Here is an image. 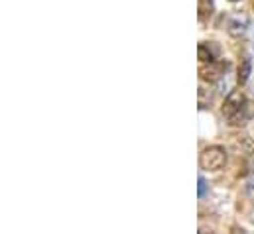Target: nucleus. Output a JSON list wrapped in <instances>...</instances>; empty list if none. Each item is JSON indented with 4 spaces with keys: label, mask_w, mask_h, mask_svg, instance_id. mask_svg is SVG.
Returning a JSON list of instances; mask_svg holds the SVG:
<instances>
[{
    "label": "nucleus",
    "mask_w": 254,
    "mask_h": 234,
    "mask_svg": "<svg viewBox=\"0 0 254 234\" xmlns=\"http://www.w3.org/2000/svg\"><path fill=\"white\" fill-rule=\"evenodd\" d=\"M225 164H227V152L221 146H209V148H205L203 154H201V158H199V166L205 172H219V170L225 168Z\"/></svg>",
    "instance_id": "nucleus-1"
},
{
    "label": "nucleus",
    "mask_w": 254,
    "mask_h": 234,
    "mask_svg": "<svg viewBox=\"0 0 254 234\" xmlns=\"http://www.w3.org/2000/svg\"><path fill=\"white\" fill-rule=\"evenodd\" d=\"M229 69V61H211V63H203L199 69V77L205 83H215L219 81Z\"/></svg>",
    "instance_id": "nucleus-2"
},
{
    "label": "nucleus",
    "mask_w": 254,
    "mask_h": 234,
    "mask_svg": "<svg viewBox=\"0 0 254 234\" xmlns=\"http://www.w3.org/2000/svg\"><path fill=\"white\" fill-rule=\"evenodd\" d=\"M245 103H247V97H245V93L243 91H233V93H229V97L225 99V105H223V115L227 118H231L233 115H237L243 107H245Z\"/></svg>",
    "instance_id": "nucleus-3"
},
{
    "label": "nucleus",
    "mask_w": 254,
    "mask_h": 234,
    "mask_svg": "<svg viewBox=\"0 0 254 234\" xmlns=\"http://www.w3.org/2000/svg\"><path fill=\"white\" fill-rule=\"evenodd\" d=\"M253 117H254V105L247 101L245 107H243L237 115H233V117L229 118V124H231V126H245Z\"/></svg>",
    "instance_id": "nucleus-4"
},
{
    "label": "nucleus",
    "mask_w": 254,
    "mask_h": 234,
    "mask_svg": "<svg viewBox=\"0 0 254 234\" xmlns=\"http://www.w3.org/2000/svg\"><path fill=\"white\" fill-rule=\"evenodd\" d=\"M247 28H249V20H247V16H233L231 20H229V26H227V30H229V34L233 36V38H241L245 32H247Z\"/></svg>",
    "instance_id": "nucleus-5"
},
{
    "label": "nucleus",
    "mask_w": 254,
    "mask_h": 234,
    "mask_svg": "<svg viewBox=\"0 0 254 234\" xmlns=\"http://www.w3.org/2000/svg\"><path fill=\"white\" fill-rule=\"evenodd\" d=\"M197 56H199V61L201 63H211V61H215L217 59V52H215V48L211 46V44H199V50H197Z\"/></svg>",
    "instance_id": "nucleus-6"
},
{
    "label": "nucleus",
    "mask_w": 254,
    "mask_h": 234,
    "mask_svg": "<svg viewBox=\"0 0 254 234\" xmlns=\"http://www.w3.org/2000/svg\"><path fill=\"white\" fill-rule=\"evenodd\" d=\"M197 10H199V22L205 24L213 14V0H199Z\"/></svg>",
    "instance_id": "nucleus-7"
},
{
    "label": "nucleus",
    "mask_w": 254,
    "mask_h": 234,
    "mask_svg": "<svg viewBox=\"0 0 254 234\" xmlns=\"http://www.w3.org/2000/svg\"><path fill=\"white\" fill-rule=\"evenodd\" d=\"M251 69H253V65H251V59H243V63H241V67H239V75H237V81H239V85H245L247 81H249V77H251Z\"/></svg>",
    "instance_id": "nucleus-8"
},
{
    "label": "nucleus",
    "mask_w": 254,
    "mask_h": 234,
    "mask_svg": "<svg viewBox=\"0 0 254 234\" xmlns=\"http://www.w3.org/2000/svg\"><path fill=\"white\" fill-rule=\"evenodd\" d=\"M247 195L254 197V170L251 172V177L247 179Z\"/></svg>",
    "instance_id": "nucleus-9"
},
{
    "label": "nucleus",
    "mask_w": 254,
    "mask_h": 234,
    "mask_svg": "<svg viewBox=\"0 0 254 234\" xmlns=\"http://www.w3.org/2000/svg\"><path fill=\"white\" fill-rule=\"evenodd\" d=\"M205 191H207V183L203 177H199V197H205Z\"/></svg>",
    "instance_id": "nucleus-10"
},
{
    "label": "nucleus",
    "mask_w": 254,
    "mask_h": 234,
    "mask_svg": "<svg viewBox=\"0 0 254 234\" xmlns=\"http://www.w3.org/2000/svg\"><path fill=\"white\" fill-rule=\"evenodd\" d=\"M231 2H241V0H231Z\"/></svg>",
    "instance_id": "nucleus-11"
},
{
    "label": "nucleus",
    "mask_w": 254,
    "mask_h": 234,
    "mask_svg": "<svg viewBox=\"0 0 254 234\" xmlns=\"http://www.w3.org/2000/svg\"><path fill=\"white\" fill-rule=\"evenodd\" d=\"M253 219H254V217H253Z\"/></svg>",
    "instance_id": "nucleus-12"
}]
</instances>
